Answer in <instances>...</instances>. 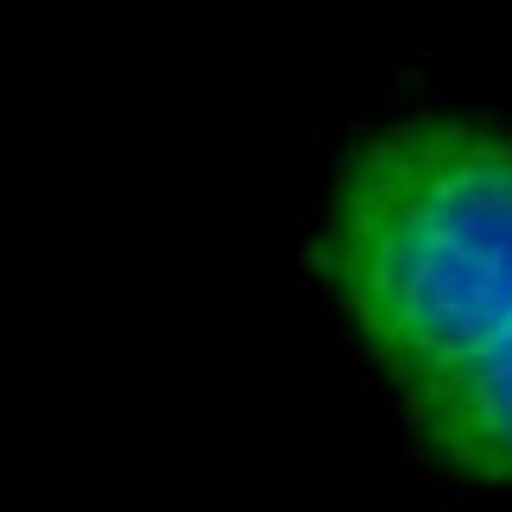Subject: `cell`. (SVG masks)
Here are the masks:
<instances>
[{"label": "cell", "mask_w": 512, "mask_h": 512, "mask_svg": "<svg viewBox=\"0 0 512 512\" xmlns=\"http://www.w3.org/2000/svg\"><path fill=\"white\" fill-rule=\"evenodd\" d=\"M348 336L399 386L512 329V140L399 121L336 171L317 241Z\"/></svg>", "instance_id": "6da1fadb"}, {"label": "cell", "mask_w": 512, "mask_h": 512, "mask_svg": "<svg viewBox=\"0 0 512 512\" xmlns=\"http://www.w3.org/2000/svg\"><path fill=\"white\" fill-rule=\"evenodd\" d=\"M399 392L411 437L437 468L468 487H512V329L437 373H418Z\"/></svg>", "instance_id": "7a4b0ae2"}]
</instances>
